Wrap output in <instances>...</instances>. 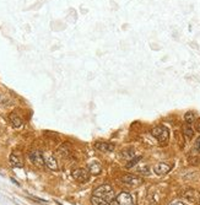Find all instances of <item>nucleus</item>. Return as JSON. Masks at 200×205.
Masks as SVG:
<instances>
[{
    "mask_svg": "<svg viewBox=\"0 0 200 205\" xmlns=\"http://www.w3.org/2000/svg\"><path fill=\"white\" fill-rule=\"evenodd\" d=\"M94 195H95V197L103 198V199H106V200L113 203V199H114V191H113V188H112L110 186L103 184V186L97 187V188L94 191Z\"/></svg>",
    "mask_w": 200,
    "mask_h": 205,
    "instance_id": "f257e3e1",
    "label": "nucleus"
},
{
    "mask_svg": "<svg viewBox=\"0 0 200 205\" xmlns=\"http://www.w3.org/2000/svg\"><path fill=\"white\" fill-rule=\"evenodd\" d=\"M151 134L154 138H156L160 144H166L170 139V131L165 125H157L151 130Z\"/></svg>",
    "mask_w": 200,
    "mask_h": 205,
    "instance_id": "f03ea898",
    "label": "nucleus"
},
{
    "mask_svg": "<svg viewBox=\"0 0 200 205\" xmlns=\"http://www.w3.org/2000/svg\"><path fill=\"white\" fill-rule=\"evenodd\" d=\"M90 175H91L90 171H89V170H85V168H76V170H74L73 173H71L73 178L76 179V181H79L80 183H86V182H89Z\"/></svg>",
    "mask_w": 200,
    "mask_h": 205,
    "instance_id": "7ed1b4c3",
    "label": "nucleus"
},
{
    "mask_svg": "<svg viewBox=\"0 0 200 205\" xmlns=\"http://www.w3.org/2000/svg\"><path fill=\"white\" fill-rule=\"evenodd\" d=\"M28 159L36 166H43L46 163L44 156H43V154L39 150H32V151H30L28 152Z\"/></svg>",
    "mask_w": 200,
    "mask_h": 205,
    "instance_id": "20e7f679",
    "label": "nucleus"
},
{
    "mask_svg": "<svg viewBox=\"0 0 200 205\" xmlns=\"http://www.w3.org/2000/svg\"><path fill=\"white\" fill-rule=\"evenodd\" d=\"M171 170H172V165L166 163V162H160V163L155 165V167H154V171H155V173H156L157 176H165V175H167Z\"/></svg>",
    "mask_w": 200,
    "mask_h": 205,
    "instance_id": "39448f33",
    "label": "nucleus"
},
{
    "mask_svg": "<svg viewBox=\"0 0 200 205\" xmlns=\"http://www.w3.org/2000/svg\"><path fill=\"white\" fill-rule=\"evenodd\" d=\"M122 181H123V183H125L126 186H130V187H136V186L141 184V178H139L136 176H133V175H125V176H123Z\"/></svg>",
    "mask_w": 200,
    "mask_h": 205,
    "instance_id": "423d86ee",
    "label": "nucleus"
},
{
    "mask_svg": "<svg viewBox=\"0 0 200 205\" xmlns=\"http://www.w3.org/2000/svg\"><path fill=\"white\" fill-rule=\"evenodd\" d=\"M117 203H118V205H134V200H133V198L129 193L123 192L118 195Z\"/></svg>",
    "mask_w": 200,
    "mask_h": 205,
    "instance_id": "0eeeda50",
    "label": "nucleus"
},
{
    "mask_svg": "<svg viewBox=\"0 0 200 205\" xmlns=\"http://www.w3.org/2000/svg\"><path fill=\"white\" fill-rule=\"evenodd\" d=\"M87 170L90 171V173L92 175H100L102 172V165H101L98 161H91L89 165H87Z\"/></svg>",
    "mask_w": 200,
    "mask_h": 205,
    "instance_id": "6e6552de",
    "label": "nucleus"
},
{
    "mask_svg": "<svg viewBox=\"0 0 200 205\" xmlns=\"http://www.w3.org/2000/svg\"><path fill=\"white\" fill-rule=\"evenodd\" d=\"M9 119H10V123L12 124L14 128H21L22 124H23V120L20 118V115L15 112H12L10 115H9Z\"/></svg>",
    "mask_w": 200,
    "mask_h": 205,
    "instance_id": "1a4fd4ad",
    "label": "nucleus"
},
{
    "mask_svg": "<svg viewBox=\"0 0 200 205\" xmlns=\"http://www.w3.org/2000/svg\"><path fill=\"white\" fill-rule=\"evenodd\" d=\"M95 149L96 150H100V151H104V152H112L114 150V145L113 144H109V143H96L95 144Z\"/></svg>",
    "mask_w": 200,
    "mask_h": 205,
    "instance_id": "9d476101",
    "label": "nucleus"
},
{
    "mask_svg": "<svg viewBox=\"0 0 200 205\" xmlns=\"http://www.w3.org/2000/svg\"><path fill=\"white\" fill-rule=\"evenodd\" d=\"M9 161H10V165H11L12 167H16V168H22V167H23V163H22L21 159H20L15 152H12V154L10 155Z\"/></svg>",
    "mask_w": 200,
    "mask_h": 205,
    "instance_id": "9b49d317",
    "label": "nucleus"
},
{
    "mask_svg": "<svg viewBox=\"0 0 200 205\" xmlns=\"http://www.w3.org/2000/svg\"><path fill=\"white\" fill-rule=\"evenodd\" d=\"M183 135L186 136L187 140H192L193 139V136H194V129H193L192 124L186 123L183 125Z\"/></svg>",
    "mask_w": 200,
    "mask_h": 205,
    "instance_id": "f8f14e48",
    "label": "nucleus"
},
{
    "mask_svg": "<svg viewBox=\"0 0 200 205\" xmlns=\"http://www.w3.org/2000/svg\"><path fill=\"white\" fill-rule=\"evenodd\" d=\"M46 165H47V167H48L49 170H52V171H58V168H59L58 162H57V159H55L54 156H49V157L46 160Z\"/></svg>",
    "mask_w": 200,
    "mask_h": 205,
    "instance_id": "ddd939ff",
    "label": "nucleus"
},
{
    "mask_svg": "<svg viewBox=\"0 0 200 205\" xmlns=\"http://www.w3.org/2000/svg\"><path fill=\"white\" fill-rule=\"evenodd\" d=\"M122 156L126 160H131L133 157H135V149L134 147H126V149H123L122 150Z\"/></svg>",
    "mask_w": 200,
    "mask_h": 205,
    "instance_id": "4468645a",
    "label": "nucleus"
},
{
    "mask_svg": "<svg viewBox=\"0 0 200 205\" xmlns=\"http://www.w3.org/2000/svg\"><path fill=\"white\" fill-rule=\"evenodd\" d=\"M91 203H92V205H113L112 202H108V200H106V199H103V198L95 197V195H92Z\"/></svg>",
    "mask_w": 200,
    "mask_h": 205,
    "instance_id": "2eb2a0df",
    "label": "nucleus"
},
{
    "mask_svg": "<svg viewBox=\"0 0 200 205\" xmlns=\"http://www.w3.org/2000/svg\"><path fill=\"white\" fill-rule=\"evenodd\" d=\"M58 152H59V155H60V156H63V157H68V156L70 155L71 150H70V147H69L66 144H63V145L59 147Z\"/></svg>",
    "mask_w": 200,
    "mask_h": 205,
    "instance_id": "dca6fc26",
    "label": "nucleus"
},
{
    "mask_svg": "<svg viewBox=\"0 0 200 205\" xmlns=\"http://www.w3.org/2000/svg\"><path fill=\"white\" fill-rule=\"evenodd\" d=\"M134 171H135L136 173H139V175H144V176H149V175H150V170H149V167H147L146 165L138 166Z\"/></svg>",
    "mask_w": 200,
    "mask_h": 205,
    "instance_id": "f3484780",
    "label": "nucleus"
},
{
    "mask_svg": "<svg viewBox=\"0 0 200 205\" xmlns=\"http://www.w3.org/2000/svg\"><path fill=\"white\" fill-rule=\"evenodd\" d=\"M184 120H186V123H189V124L194 123V122L197 120L195 113H194V112H187V113L184 114Z\"/></svg>",
    "mask_w": 200,
    "mask_h": 205,
    "instance_id": "a211bd4d",
    "label": "nucleus"
},
{
    "mask_svg": "<svg viewBox=\"0 0 200 205\" xmlns=\"http://www.w3.org/2000/svg\"><path fill=\"white\" fill-rule=\"evenodd\" d=\"M141 159H142L141 156H135V157H133L131 160H129V162L125 165V167H126V168H133L134 166H136V165L141 161Z\"/></svg>",
    "mask_w": 200,
    "mask_h": 205,
    "instance_id": "6ab92c4d",
    "label": "nucleus"
},
{
    "mask_svg": "<svg viewBox=\"0 0 200 205\" xmlns=\"http://www.w3.org/2000/svg\"><path fill=\"white\" fill-rule=\"evenodd\" d=\"M0 104L1 106H9V104H11L10 97L6 96L5 94H0Z\"/></svg>",
    "mask_w": 200,
    "mask_h": 205,
    "instance_id": "aec40b11",
    "label": "nucleus"
},
{
    "mask_svg": "<svg viewBox=\"0 0 200 205\" xmlns=\"http://www.w3.org/2000/svg\"><path fill=\"white\" fill-rule=\"evenodd\" d=\"M184 197H186L188 200L193 202V200H194V192H193V191H189L188 193H186V194H184Z\"/></svg>",
    "mask_w": 200,
    "mask_h": 205,
    "instance_id": "412c9836",
    "label": "nucleus"
},
{
    "mask_svg": "<svg viewBox=\"0 0 200 205\" xmlns=\"http://www.w3.org/2000/svg\"><path fill=\"white\" fill-rule=\"evenodd\" d=\"M194 150H197L200 154V136L197 139V141H195V144H194Z\"/></svg>",
    "mask_w": 200,
    "mask_h": 205,
    "instance_id": "4be33fe9",
    "label": "nucleus"
},
{
    "mask_svg": "<svg viewBox=\"0 0 200 205\" xmlns=\"http://www.w3.org/2000/svg\"><path fill=\"white\" fill-rule=\"evenodd\" d=\"M195 130H197L198 133H200V118L195 120Z\"/></svg>",
    "mask_w": 200,
    "mask_h": 205,
    "instance_id": "5701e85b",
    "label": "nucleus"
},
{
    "mask_svg": "<svg viewBox=\"0 0 200 205\" xmlns=\"http://www.w3.org/2000/svg\"><path fill=\"white\" fill-rule=\"evenodd\" d=\"M170 205H186L183 202H181V200H173V202H171Z\"/></svg>",
    "mask_w": 200,
    "mask_h": 205,
    "instance_id": "b1692460",
    "label": "nucleus"
},
{
    "mask_svg": "<svg viewBox=\"0 0 200 205\" xmlns=\"http://www.w3.org/2000/svg\"><path fill=\"white\" fill-rule=\"evenodd\" d=\"M32 198H33L34 200H37L38 203H43V204H44V203H47V200H44V199H39V198H37V197H33V195H32Z\"/></svg>",
    "mask_w": 200,
    "mask_h": 205,
    "instance_id": "393cba45",
    "label": "nucleus"
},
{
    "mask_svg": "<svg viewBox=\"0 0 200 205\" xmlns=\"http://www.w3.org/2000/svg\"><path fill=\"white\" fill-rule=\"evenodd\" d=\"M55 203H57V204H58V205H63V204H62V203H59V202H55Z\"/></svg>",
    "mask_w": 200,
    "mask_h": 205,
    "instance_id": "a878e982",
    "label": "nucleus"
}]
</instances>
